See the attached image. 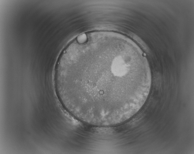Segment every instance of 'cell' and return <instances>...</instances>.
Returning a JSON list of instances; mask_svg holds the SVG:
<instances>
[{"label":"cell","mask_w":194,"mask_h":154,"mask_svg":"<svg viewBox=\"0 0 194 154\" xmlns=\"http://www.w3.org/2000/svg\"><path fill=\"white\" fill-rule=\"evenodd\" d=\"M147 62L126 40L96 35L66 46L55 71L62 105L79 121L108 127L130 119L146 102L151 86Z\"/></svg>","instance_id":"6da1fadb"}]
</instances>
